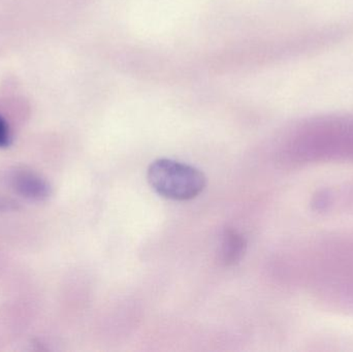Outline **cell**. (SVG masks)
<instances>
[{"label": "cell", "mask_w": 353, "mask_h": 352, "mask_svg": "<svg viewBox=\"0 0 353 352\" xmlns=\"http://www.w3.org/2000/svg\"><path fill=\"white\" fill-rule=\"evenodd\" d=\"M10 180L14 189L25 198L41 200L47 198L51 194L49 184L31 172L19 169L14 172Z\"/></svg>", "instance_id": "cell-2"}, {"label": "cell", "mask_w": 353, "mask_h": 352, "mask_svg": "<svg viewBox=\"0 0 353 352\" xmlns=\"http://www.w3.org/2000/svg\"><path fill=\"white\" fill-rule=\"evenodd\" d=\"M10 144V134L8 124L3 118L0 117V148L8 147Z\"/></svg>", "instance_id": "cell-4"}, {"label": "cell", "mask_w": 353, "mask_h": 352, "mask_svg": "<svg viewBox=\"0 0 353 352\" xmlns=\"http://www.w3.org/2000/svg\"><path fill=\"white\" fill-rule=\"evenodd\" d=\"M246 249V239L239 231L234 229H225L218 249V260L223 266H234L244 258Z\"/></svg>", "instance_id": "cell-3"}, {"label": "cell", "mask_w": 353, "mask_h": 352, "mask_svg": "<svg viewBox=\"0 0 353 352\" xmlns=\"http://www.w3.org/2000/svg\"><path fill=\"white\" fill-rule=\"evenodd\" d=\"M147 179L159 196L174 200H192L203 191L207 184L199 169L168 158L153 161Z\"/></svg>", "instance_id": "cell-1"}]
</instances>
